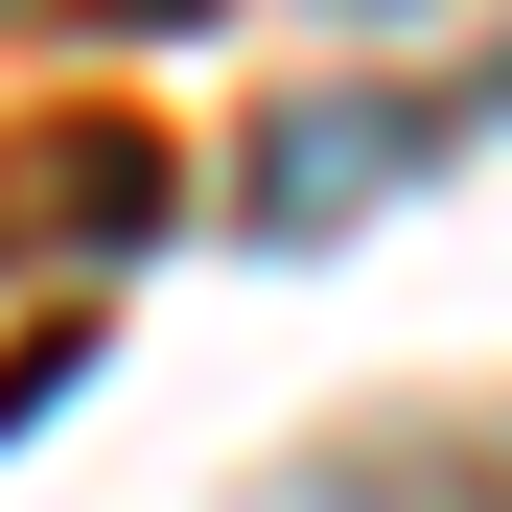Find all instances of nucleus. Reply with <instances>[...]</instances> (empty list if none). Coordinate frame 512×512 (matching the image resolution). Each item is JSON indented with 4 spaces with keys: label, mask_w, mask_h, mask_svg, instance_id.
Here are the masks:
<instances>
[{
    "label": "nucleus",
    "mask_w": 512,
    "mask_h": 512,
    "mask_svg": "<svg viewBox=\"0 0 512 512\" xmlns=\"http://www.w3.org/2000/svg\"><path fill=\"white\" fill-rule=\"evenodd\" d=\"M443 140H466L443 94H303V117H256V233H350V187H396Z\"/></svg>",
    "instance_id": "obj_1"
},
{
    "label": "nucleus",
    "mask_w": 512,
    "mask_h": 512,
    "mask_svg": "<svg viewBox=\"0 0 512 512\" xmlns=\"http://www.w3.org/2000/svg\"><path fill=\"white\" fill-rule=\"evenodd\" d=\"M326 512H512V419H489V443H350Z\"/></svg>",
    "instance_id": "obj_2"
}]
</instances>
